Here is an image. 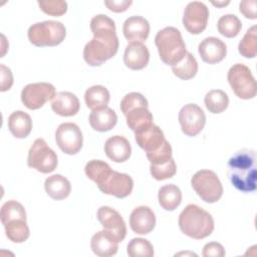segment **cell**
Returning <instances> with one entry per match:
<instances>
[{
    "label": "cell",
    "instance_id": "cell-7",
    "mask_svg": "<svg viewBox=\"0 0 257 257\" xmlns=\"http://www.w3.org/2000/svg\"><path fill=\"white\" fill-rule=\"evenodd\" d=\"M191 185L197 195L206 203H216L223 195V186L217 174L211 170H200L196 172Z\"/></svg>",
    "mask_w": 257,
    "mask_h": 257
},
{
    "label": "cell",
    "instance_id": "cell-26",
    "mask_svg": "<svg viewBox=\"0 0 257 257\" xmlns=\"http://www.w3.org/2000/svg\"><path fill=\"white\" fill-rule=\"evenodd\" d=\"M90 248L98 257H110L116 254L118 245L103 230L96 232L90 240Z\"/></svg>",
    "mask_w": 257,
    "mask_h": 257
},
{
    "label": "cell",
    "instance_id": "cell-28",
    "mask_svg": "<svg viewBox=\"0 0 257 257\" xmlns=\"http://www.w3.org/2000/svg\"><path fill=\"white\" fill-rule=\"evenodd\" d=\"M159 204L166 211H174L182 202V192L174 184H168L160 188L158 193Z\"/></svg>",
    "mask_w": 257,
    "mask_h": 257
},
{
    "label": "cell",
    "instance_id": "cell-10",
    "mask_svg": "<svg viewBox=\"0 0 257 257\" xmlns=\"http://www.w3.org/2000/svg\"><path fill=\"white\" fill-rule=\"evenodd\" d=\"M55 94V87L51 83H29L21 91V101L28 109H38L48 100H52Z\"/></svg>",
    "mask_w": 257,
    "mask_h": 257
},
{
    "label": "cell",
    "instance_id": "cell-20",
    "mask_svg": "<svg viewBox=\"0 0 257 257\" xmlns=\"http://www.w3.org/2000/svg\"><path fill=\"white\" fill-rule=\"evenodd\" d=\"M122 32L130 42H143L150 34V23L142 16H131L123 22Z\"/></svg>",
    "mask_w": 257,
    "mask_h": 257
},
{
    "label": "cell",
    "instance_id": "cell-30",
    "mask_svg": "<svg viewBox=\"0 0 257 257\" xmlns=\"http://www.w3.org/2000/svg\"><path fill=\"white\" fill-rule=\"evenodd\" d=\"M84 172L86 177L99 186L112 172L110 166L101 160H91L85 165Z\"/></svg>",
    "mask_w": 257,
    "mask_h": 257
},
{
    "label": "cell",
    "instance_id": "cell-34",
    "mask_svg": "<svg viewBox=\"0 0 257 257\" xmlns=\"http://www.w3.org/2000/svg\"><path fill=\"white\" fill-rule=\"evenodd\" d=\"M239 53L246 58H254L257 54V27L251 26L238 45Z\"/></svg>",
    "mask_w": 257,
    "mask_h": 257
},
{
    "label": "cell",
    "instance_id": "cell-1",
    "mask_svg": "<svg viewBox=\"0 0 257 257\" xmlns=\"http://www.w3.org/2000/svg\"><path fill=\"white\" fill-rule=\"evenodd\" d=\"M90 29L93 38L83 48L84 61L90 66H100L112 58L118 50V38L114 21L104 14L91 18Z\"/></svg>",
    "mask_w": 257,
    "mask_h": 257
},
{
    "label": "cell",
    "instance_id": "cell-5",
    "mask_svg": "<svg viewBox=\"0 0 257 257\" xmlns=\"http://www.w3.org/2000/svg\"><path fill=\"white\" fill-rule=\"evenodd\" d=\"M155 43L161 60L167 65L179 63L187 53L185 41L176 27L168 26L160 30L155 37Z\"/></svg>",
    "mask_w": 257,
    "mask_h": 257
},
{
    "label": "cell",
    "instance_id": "cell-38",
    "mask_svg": "<svg viewBox=\"0 0 257 257\" xmlns=\"http://www.w3.org/2000/svg\"><path fill=\"white\" fill-rule=\"evenodd\" d=\"M37 3L41 11L51 16H61L67 11V3L63 0H46L38 1Z\"/></svg>",
    "mask_w": 257,
    "mask_h": 257
},
{
    "label": "cell",
    "instance_id": "cell-21",
    "mask_svg": "<svg viewBox=\"0 0 257 257\" xmlns=\"http://www.w3.org/2000/svg\"><path fill=\"white\" fill-rule=\"evenodd\" d=\"M104 153L112 162L123 163L131 157L132 147L124 137L113 136L105 141Z\"/></svg>",
    "mask_w": 257,
    "mask_h": 257
},
{
    "label": "cell",
    "instance_id": "cell-22",
    "mask_svg": "<svg viewBox=\"0 0 257 257\" xmlns=\"http://www.w3.org/2000/svg\"><path fill=\"white\" fill-rule=\"evenodd\" d=\"M80 107L77 96L69 91H59L51 101L52 110L61 116L75 115Z\"/></svg>",
    "mask_w": 257,
    "mask_h": 257
},
{
    "label": "cell",
    "instance_id": "cell-43",
    "mask_svg": "<svg viewBox=\"0 0 257 257\" xmlns=\"http://www.w3.org/2000/svg\"><path fill=\"white\" fill-rule=\"evenodd\" d=\"M133 4L132 0H110L104 1V5L112 12H124Z\"/></svg>",
    "mask_w": 257,
    "mask_h": 257
},
{
    "label": "cell",
    "instance_id": "cell-37",
    "mask_svg": "<svg viewBox=\"0 0 257 257\" xmlns=\"http://www.w3.org/2000/svg\"><path fill=\"white\" fill-rule=\"evenodd\" d=\"M139 106L149 107V102L147 98L140 92H130L125 94L120 101V109L123 115H125L128 111Z\"/></svg>",
    "mask_w": 257,
    "mask_h": 257
},
{
    "label": "cell",
    "instance_id": "cell-15",
    "mask_svg": "<svg viewBox=\"0 0 257 257\" xmlns=\"http://www.w3.org/2000/svg\"><path fill=\"white\" fill-rule=\"evenodd\" d=\"M97 187L103 194L122 199L131 195L134 188V181L127 174L112 171Z\"/></svg>",
    "mask_w": 257,
    "mask_h": 257
},
{
    "label": "cell",
    "instance_id": "cell-9",
    "mask_svg": "<svg viewBox=\"0 0 257 257\" xmlns=\"http://www.w3.org/2000/svg\"><path fill=\"white\" fill-rule=\"evenodd\" d=\"M57 164L58 160L56 153L48 147L43 139H36L28 152V167L35 169L42 174H48L56 169Z\"/></svg>",
    "mask_w": 257,
    "mask_h": 257
},
{
    "label": "cell",
    "instance_id": "cell-24",
    "mask_svg": "<svg viewBox=\"0 0 257 257\" xmlns=\"http://www.w3.org/2000/svg\"><path fill=\"white\" fill-rule=\"evenodd\" d=\"M8 130L16 139H25L32 130V120L28 113L22 110L13 111L8 117Z\"/></svg>",
    "mask_w": 257,
    "mask_h": 257
},
{
    "label": "cell",
    "instance_id": "cell-33",
    "mask_svg": "<svg viewBox=\"0 0 257 257\" xmlns=\"http://www.w3.org/2000/svg\"><path fill=\"white\" fill-rule=\"evenodd\" d=\"M218 31L221 35L227 38L236 37L242 28L240 19L234 14H226L219 18L217 23Z\"/></svg>",
    "mask_w": 257,
    "mask_h": 257
},
{
    "label": "cell",
    "instance_id": "cell-42",
    "mask_svg": "<svg viewBox=\"0 0 257 257\" xmlns=\"http://www.w3.org/2000/svg\"><path fill=\"white\" fill-rule=\"evenodd\" d=\"M1 70V91H6L11 88L13 84V75L11 69L4 64H0Z\"/></svg>",
    "mask_w": 257,
    "mask_h": 257
},
{
    "label": "cell",
    "instance_id": "cell-31",
    "mask_svg": "<svg viewBox=\"0 0 257 257\" xmlns=\"http://www.w3.org/2000/svg\"><path fill=\"white\" fill-rule=\"evenodd\" d=\"M172 71L181 79H191L198 72V62L192 53L187 52L185 57L179 63L172 66Z\"/></svg>",
    "mask_w": 257,
    "mask_h": 257
},
{
    "label": "cell",
    "instance_id": "cell-41",
    "mask_svg": "<svg viewBox=\"0 0 257 257\" xmlns=\"http://www.w3.org/2000/svg\"><path fill=\"white\" fill-rule=\"evenodd\" d=\"M256 0H245L239 4L240 12L249 19H256Z\"/></svg>",
    "mask_w": 257,
    "mask_h": 257
},
{
    "label": "cell",
    "instance_id": "cell-27",
    "mask_svg": "<svg viewBox=\"0 0 257 257\" xmlns=\"http://www.w3.org/2000/svg\"><path fill=\"white\" fill-rule=\"evenodd\" d=\"M109 98V91L103 85L90 86L84 92L85 104L91 110H97L106 107Z\"/></svg>",
    "mask_w": 257,
    "mask_h": 257
},
{
    "label": "cell",
    "instance_id": "cell-6",
    "mask_svg": "<svg viewBox=\"0 0 257 257\" xmlns=\"http://www.w3.org/2000/svg\"><path fill=\"white\" fill-rule=\"evenodd\" d=\"M27 35L29 41L35 46H56L64 40L66 28L59 21L46 20L32 24L28 28Z\"/></svg>",
    "mask_w": 257,
    "mask_h": 257
},
{
    "label": "cell",
    "instance_id": "cell-40",
    "mask_svg": "<svg viewBox=\"0 0 257 257\" xmlns=\"http://www.w3.org/2000/svg\"><path fill=\"white\" fill-rule=\"evenodd\" d=\"M202 254L204 257H223L226 253L224 247L220 243L210 242L203 247Z\"/></svg>",
    "mask_w": 257,
    "mask_h": 257
},
{
    "label": "cell",
    "instance_id": "cell-36",
    "mask_svg": "<svg viewBox=\"0 0 257 257\" xmlns=\"http://www.w3.org/2000/svg\"><path fill=\"white\" fill-rule=\"evenodd\" d=\"M150 172L152 177L157 181H164L167 179H171L177 173V166L172 158L170 161L160 164V165H151Z\"/></svg>",
    "mask_w": 257,
    "mask_h": 257
},
{
    "label": "cell",
    "instance_id": "cell-19",
    "mask_svg": "<svg viewBox=\"0 0 257 257\" xmlns=\"http://www.w3.org/2000/svg\"><path fill=\"white\" fill-rule=\"evenodd\" d=\"M135 139L139 147L143 149L146 154L157 151L166 141L163 131L155 123L135 133Z\"/></svg>",
    "mask_w": 257,
    "mask_h": 257
},
{
    "label": "cell",
    "instance_id": "cell-29",
    "mask_svg": "<svg viewBox=\"0 0 257 257\" xmlns=\"http://www.w3.org/2000/svg\"><path fill=\"white\" fill-rule=\"evenodd\" d=\"M124 116L126 118L127 126L135 133L142 131L154 123L153 114L147 106L136 107L128 111Z\"/></svg>",
    "mask_w": 257,
    "mask_h": 257
},
{
    "label": "cell",
    "instance_id": "cell-25",
    "mask_svg": "<svg viewBox=\"0 0 257 257\" xmlns=\"http://www.w3.org/2000/svg\"><path fill=\"white\" fill-rule=\"evenodd\" d=\"M44 189L46 194L53 200H63L71 192L70 182L59 174L52 175L45 180Z\"/></svg>",
    "mask_w": 257,
    "mask_h": 257
},
{
    "label": "cell",
    "instance_id": "cell-18",
    "mask_svg": "<svg viewBox=\"0 0 257 257\" xmlns=\"http://www.w3.org/2000/svg\"><path fill=\"white\" fill-rule=\"evenodd\" d=\"M150 60V52L143 42H130L124 50L123 62L132 70L145 68Z\"/></svg>",
    "mask_w": 257,
    "mask_h": 257
},
{
    "label": "cell",
    "instance_id": "cell-32",
    "mask_svg": "<svg viewBox=\"0 0 257 257\" xmlns=\"http://www.w3.org/2000/svg\"><path fill=\"white\" fill-rule=\"evenodd\" d=\"M206 108L212 113H221L229 105L227 93L221 89H212L208 91L204 98Z\"/></svg>",
    "mask_w": 257,
    "mask_h": 257
},
{
    "label": "cell",
    "instance_id": "cell-3",
    "mask_svg": "<svg viewBox=\"0 0 257 257\" xmlns=\"http://www.w3.org/2000/svg\"><path fill=\"white\" fill-rule=\"evenodd\" d=\"M181 231L190 238L204 239L210 236L214 230L212 215L195 204H189L179 216Z\"/></svg>",
    "mask_w": 257,
    "mask_h": 257
},
{
    "label": "cell",
    "instance_id": "cell-14",
    "mask_svg": "<svg viewBox=\"0 0 257 257\" xmlns=\"http://www.w3.org/2000/svg\"><path fill=\"white\" fill-rule=\"evenodd\" d=\"M208 19V7L203 2L193 1L188 3L184 10L183 25L188 32L197 35L206 29Z\"/></svg>",
    "mask_w": 257,
    "mask_h": 257
},
{
    "label": "cell",
    "instance_id": "cell-11",
    "mask_svg": "<svg viewBox=\"0 0 257 257\" xmlns=\"http://www.w3.org/2000/svg\"><path fill=\"white\" fill-rule=\"evenodd\" d=\"M58 148L67 155L77 154L83 144V137L79 126L74 122H63L58 125L55 133Z\"/></svg>",
    "mask_w": 257,
    "mask_h": 257
},
{
    "label": "cell",
    "instance_id": "cell-17",
    "mask_svg": "<svg viewBox=\"0 0 257 257\" xmlns=\"http://www.w3.org/2000/svg\"><path fill=\"white\" fill-rule=\"evenodd\" d=\"M198 52L204 62L215 64L226 57L227 46L220 38L211 36L201 41L198 46Z\"/></svg>",
    "mask_w": 257,
    "mask_h": 257
},
{
    "label": "cell",
    "instance_id": "cell-35",
    "mask_svg": "<svg viewBox=\"0 0 257 257\" xmlns=\"http://www.w3.org/2000/svg\"><path fill=\"white\" fill-rule=\"evenodd\" d=\"M126 252L131 257H153L154 247L147 239L134 238L128 242Z\"/></svg>",
    "mask_w": 257,
    "mask_h": 257
},
{
    "label": "cell",
    "instance_id": "cell-44",
    "mask_svg": "<svg viewBox=\"0 0 257 257\" xmlns=\"http://www.w3.org/2000/svg\"><path fill=\"white\" fill-rule=\"evenodd\" d=\"M214 6H217V7H223V6H226V5H228L229 3H230V1H217V2H214V1H212L211 2Z\"/></svg>",
    "mask_w": 257,
    "mask_h": 257
},
{
    "label": "cell",
    "instance_id": "cell-8",
    "mask_svg": "<svg viewBox=\"0 0 257 257\" xmlns=\"http://www.w3.org/2000/svg\"><path fill=\"white\" fill-rule=\"evenodd\" d=\"M227 79L232 90L239 98L251 99L255 97L256 81L251 70L245 64L236 63L231 66L228 70Z\"/></svg>",
    "mask_w": 257,
    "mask_h": 257
},
{
    "label": "cell",
    "instance_id": "cell-13",
    "mask_svg": "<svg viewBox=\"0 0 257 257\" xmlns=\"http://www.w3.org/2000/svg\"><path fill=\"white\" fill-rule=\"evenodd\" d=\"M179 122L182 132L186 136L196 137L205 126L206 115L198 104L188 103L179 111Z\"/></svg>",
    "mask_w": 257,
    "mask_h": 257
},
{
    "label": "cell",
    "instance_id": "cell-39",
    "mask_svg": "<svg viewBox=\"0 0 257 257\" xmlns=\"http://www.w3.org/2000/svg\"><path fill=\"white\" fill-rule=\"evenodd\" d=\"M172 147L170 143L166 140L160 149L152 153H147L146 155L151 165H160L170 161L172 159Z\"/></svg>",
    "mask_w": 257,
    "mask_h": 257
},
{
    "label": "cell",
    "instance_id": "cell-4",
    "mask_svg": "<svg viewBox=\"0 0 257 257\" xmlns=\"http://www.w3.org/2000/svg\"><path fill=\"white\" fill-rule=\"evenodd\" d=\"M7 238L14 243H23L30 235L24 207L15 200L5 202L0 212Z\"/></svg>",
    "mask_w": 257,
    "mask_h": 257
},
{
    "label": "cell",
    "instance_id": "cell-12",
    "mask_svg": "<svg viewBox=\"0 0 257 257\" xmlns=\"http://www.w3.org/2000/svg\"><path fill=\"white\" fill-rule=\"evenodd\" d=\"M97 220L103 231L115 242L123 241L126 235V226L120 214L108 206H101L96 213Z\"/></svg>",
    "mask_w": 257,
    "mask_h": 257
},
{
    "label": "cell",
    "instance_id": "cell-23",
    "mask_svg": "<svg viewBox=\"0 0 257 257\" xmlns=\"http://www.w3.org/2000/svg\"><path fill=\"white\" fill-rule=\"evenodd\" d=\"M88 121L94 131L104 133L115 126L117 122V115L113 109L106 106L101 109L92 110L89 114Z\"/></svg>",
    "mask_w": 257,
    "mask_h": 257
},
{
    "label": "cell",
    "instance_id": "cell-16",
    "mask_svg": "<svg viewBox=\"0 0 257 257\" xmlns=\"http://www.w3.org/2000/svg\"><path fill=\"white\" fill-rule=\"evenodd\" d=\"M156 226V215L148 206H139L135 208L130 216L131 229L139 234L146 235L151 233Z\"/></svg>",
    "mask_w": 257,
    "mask_h": 257
},
{
    "label": "cell",
    "instance_id": "cell-2",
    "mask_svg": "<svg viewBox=\"0 0 257 257\" xmlns=\"http://www.w3.org/2000/svg\"><path fill=\"white\" fill-rule=\"evenodd\" d=\"M227 176L230 183L243 193L256 190V153L244 149L237 152L228 161Z\"/></svg>",
    "mask_w": 257,
    "mask_h": 257
}]
</instances>
